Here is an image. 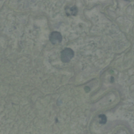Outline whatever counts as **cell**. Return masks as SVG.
<instances>
[{
	"label": "cell",
	"instance_id": "obj_1",
	"mask_svg": "<svg viewBox=\"0 0 134 134\" xmlns=\"http://www.w3.org/2000/svg\"><path fill=\"white\" fill-rule=\"evenodd\" d=\"M74 53L73 50L70 48H66L61 53V60L63 63H68L74 57Z\"/></svg>",
	"mask_w": 134,
	"mask_h": 134
},
{
	"label": "cell",
	"instance_id": "obj_2",
	"mask_svg": "<svg viewBox=\"0 0 134 134\" xmlns=\"http://www.w3.org/2000/svg\"><path fill=\"white\" fill-rule=\"evenodd\" d=\"M49 40L53 44L60 43L62 40V36L60 32L57 31H53L50 35Z\"/></svg>",
	"mask_w": 134,
	"mask_h": 134
},
{
	"label": "cell",
	"instance_id": "obj_3",
	"mask_svg": "<svg viewBox=\"0 0 134 134\" xmlns=\"http://www.w3.org/2000/svg\"><path fill=\"white\" fill-rule=\"evenodd\" d=\"M65 12L66 14L69 16H75L78 12V9L75 5H73L72 6H68L65 8Z\"/></svg>",
	"mask_w": 134,
	"mask_h": 134
},
{
	"label": "cell",
	"instance_id": "obj_4",
	"mask_svg": "<svg viewBox=\"0 0 134 134\" xmlns=\"http://www.w3.org/2000/svg\"><path fill=\"white\" fill-rule=\"evenodd\" d=\"M99 122L100 124H105L107 121V117L104 114H100L98 115Z\"/></svg>",
	"mask_w": 134,
	"mask_h": 134
}]
</instances>
